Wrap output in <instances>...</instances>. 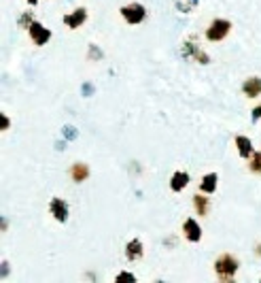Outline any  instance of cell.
Here are the masks:
<instances>
[{
	"instance_id": "8992f818",
	"label": "cell",
	"mask_w": 261,
	"mask_h": 283,
	"mask_svg": "<svg viewBox=\"0 0 261 283\" xmlns=\"http://www.w3.org/2000/svg\"><path fill=\"white\" fill-rule=\"evenodd\" d=\"M183 234H185V238L189 240V243H198V240L202 238V228H200V224H198L193 217L185 219V224H183Z\"/></svg>"
},
{
	"instance_id": "3957f363",
	"label": "cell",
	"mask_w": 261,
	"mask_h": 283,
	"mask_svg": "<svg viewBox=\"0 0 261 283\" xmlns=\"http://www.w3.org/2000/svg\"><path fill=\"white\" fill-rule=\"evenodd\" d=\"M121 17H123L127 24H132V26L142 24L144 17H147V9H144L140 3L125 5V7H121Z\"/></svg>"
},
{
	"instance_id": "7c38bea8",
	"label": "cell",
	"mask_w": 261,
	"mask_h": 283,
	"mask_svg": "<svg viewBox=\"0 0 261 283\" xmlns=\"http://www.w3.org/2000/svg\"><path fill=\"white\" fill-rule=\"evenodd\" d=\"M187 186H189V175L179 171V173H174L172 179H170V190L172 192H183Z\"/></svg>"
},
{
	"instance_id": "ba28073f",
	"label": "cell",
	"mask_w": 261,
	"mask_h": 283,
	"mask_svg": "<svg viewBox=\"0 0 261 283\" xmlns=\"http://www.w3.org/2000/svg\"><path fill=\"white\" fill-rule=\"evenodd\" d=\"M87 19V9H77L75 13H70V15H64V24L70 28V30H77V28H81Z\"/></svg>"
},
{
	"instance_id": "ffe728a7",
	"label": "cell",
	"mask_w": 261,
	"mask_h": 283,
	"mask_svg": "<svg viewBox=\"0 0 261 283\" xmlns=\"http://www.w3.org/2000/svg\"><path fill=\"white\" fill-rule=\"evenodd\" d=\"M94 92H96V90H94V86H92V83H90V81H85V83H83V86H81V94H83L85 98H90V96H94Z\"/></svg>"
},
{
	"instance_id": "9a60e30c",
	"label": "cell",
	"mask_w": 261,
	"mask_h": 283,
	"mask_svg": "<svg viewBox=\"0 0 261 283\" xmlns=\"http://www.w3.org/2000/svg\"><path fill=\"white\" fill-rule=\"evenodd\" d=\"M208 205H210V200L204 196V194H195L193 196V209H195V213L200 215V217H204V215H208Z\"/></svg>"
},
{
	"instance_id": "7a4b0ae2",
	"label": "cell",
	"mask_w": 261,
	"mask_h": 283,
	"mask_svg": "<svg viewBox=\"0 0 261 283\" xmlns=\"http://www.w3.org/2000/svg\"><path fill=\"white\" fill-rule=\"evenodd\" d=\"M231 30V22L227 19H221V17H216L208 24L206 28V38L210 41V43H219V41H223Z\"/></svg>"
},
{
	"instance_id": "7402d4cb",
	"label": "cell",
	"mask_w": 261,
	"mask_h": 283,
	"mask_svg": "<svg viewBox=\"0 0 261 283\" xmlns=\"http://www.w3.org/2000/svg\"><path fill=\"white\" fill-rule=\"evenodd\" d=\"M117 281H136V277H134L132 273H121V275L117 277Z\"/></svg>"
},
{
	"instance_id": "d6986e66",
	"label": "cell",
	"mask_w": 261,
	"mask_h": 283,
	"mask_svg": "<svg viewBox=\"0 0 261 283\" xmlns=\"http://www.w3.org/2000/svg\"><path fill=\"white\" fill-rule=\"evenodd\" d=\"M32 22H34V19H32V13H30V11H26L24 15L19 17V28H30Z\"/></svg>"
},
{
	"instance_id": "83f0119b",
	"label": "cell",
	"mask_w": 261,
	"mask_h": 283,
	"mask_svg": "<svg viewBox=\"0 0 261 283\" xmlns=\"http://www.w3.org/2000/svg\"><path fill=\"white\" fill-rule=\"evenodd\" d=\"M36 3H38V0H28V5H30V7H34Z\"/></svg>"
},
{
	"instance_id": "e0dca14e",
	"label": "cell",
	"mask_w": 261,
	"mask_h": 283,
	"mask_svg": "<svg viewBox=\"0 0 261 283\" xmlns=\"http://www.w3.org/2000/svg\"><path fill=\"white\" fill-rule=\"evenodd\" d=\"M249 171L255 175H261V151H255L251 155V162H249Z\"/></svg>"
},
{
	"instance_id": "5b68a950",
	"label": "cell",
	"mask_w": 261,
	"mask_h": 283,
	"mask_svg": "<svg viewBox=\"0 0 261 283\" xmlns=\"http://www.w3.org/2000/svg\"><path fill=\"white\" fill-rule=\"evenodd\" d=\"M181 53H183V58H193L195 62H200V64H210V58L208 55L202 51L195 43H191V41H187V43H183V49H181Z\"/></svg>"
},
{
	"instance_id": "9c48e42d",
	"label": "cell",
	"mask_w": 261,
	"mask_h": 283,
	"mask_svg": "<svg viewBox=\"0 0 261 283\" xmlns=\"http://www.w3.org/2000/svg\"><path fill=\"white\" fill-rule=\"evenodd\" d=\"M242 94L246 98H257L261 96V77H249L242 83Z\"/></svg>"
},
{
	"instance_id": "8fae6325",
	"label": "cell",
	"mask_w": 261,
	"mask_h": 283,
	"mask_svg": "<svg viewBox=\"0 0 261 283\" xmlns=\"http://www.w3.org/2000/svg\"><path fill=\"white\" fill-rule=\"evenodd\" d=\"M142 243L138 238H132L129 243L125 245V258L129 260V262H134V260H140L142 258Z\"/></svg>"
},
{
	"instance_id": "2e32d148",
	"label": "cell",
	"mask_w": 261,
	"mask_h": 283,
	"mask_svg": "<svg viewBox=\"0 0 261 283\" xmlns=\"http://www.w3.org/2000/svg\"><path fill=\"white\" fill-rule=\"evenodd\" d=\"M200 0H174V7H177L181 13H191L198 7Z\"/></svg>"
},
{
	"instance_id": "6da1fadb",
	"label": "cell",
	"mask_w": 261,
	"mask_h": 283,
	"mask_svg": "<svg viewBox=\"0 0 261 283\" xmlns=\"http://www.w3.org/2000/svg\"><path fill=\"white\" fill-rule=\"evenodd\" d=\"M238 268H240V262L236 256H231V253H221V256L214 260V273L221 281H231L236 277Z\"/></svg>"
},
{
	"instance_id": "cb8c5ba5",
	"label": "cell",
	"mask_w": 261,
	"mask_h": 283,
	"mask_svg": "<svg viewBox=\"0 0 261 283\" xmlns=\"http://www.w3.org/2000/svg\"><path fill=\"white\" fill-rule=\"evenodd\" d=\"M7 128H9V117L3 113V130H7Z\"/></svg>"
},
{
	"instance_id": "30bf717a",
	"label": "cell",
	"mask_w": 261,
	"mask_h": 283,
	"mask_svg": "<svg viewBox=\"0 0 261 283\" xmlns=\"http://www.w3.org/2000/svg\"><path fill=\"white\" fill-rule=\"evenodd\" d=\"M87 177H90V166L85 162H75L70 166V179L75 183H83Z\"/></svg>"
},
{
	"instance_id": "ac0fdd59",
	"label": "cell",
	"mask_w": 261,
	"mask_h": 283,
	"mask_svg": "<svg viewBox=\"0 0 261 283\" xmlns=\"http://www.w3.org/2000/svg\"><path fill=\"white\" fill-rule=\"evenodd\" d=\"M62 134H64V138H66V140H77L79 130L75 128V126H64V128H62Z\"/></svg>"
},
{
	"instance_id": "44dd1931",
	"label": "cell",
	"mask_w": 261,
	"mask_h": 283,
	"mask_svg": "<svg viewBox=\"0 0 261 283\" xmlns=\"http://www.w3.org/2000/svg\"><path fill=\"white\" fill-rule=\"evenodd\" d=\"M100 58H102V51H100L98 49V45H90V60H100Z\"/></svg>"
},
{
	"instance_id": "d4e9b609",
	"label": "cell",
	"mask_w": 261,
	"mask_h": 283,
	"mask_svg": "<svg viewBox=\"0 0 261 283\" xmlns=\"http://www.w3.org/2000/svg\"><path fill=\"white\" fill-rule=\"evenodd\" d=\"M9 275V262H3V277Z\"/></svg>"
},
{
	"instance_id": "52a82bcc",
	"label": "cell",
	"mask_w": 261,
	"mask_h": 283,
	"mask_svg": "<svg viewBox=\"0 0 261 283\" xmlns=\"http://www.w3.org/2000/svg\"><path fill=\"white\" fill-rule=\"evenodd\" d=\"M49 211L60 224H64L68 219V205L62 200V198H53V200L49 203Z\"/></svg>"
},
{
	"instance_id": "5bb4252c",
	"label": "cell",
	"mask_w": 261,
	"mask_h": 283,
	"mask_svg": "<svg viewBox=\"0 0 261 283\" xmlns=\"http://www.w3.org/2000/svg\"><path fill=\"white\" fill-rule=\"evenodd\" d=\"M236 147H238V153H240V158H251V153H253V143H251V138L249 136H236Z\"/></svg>"
},
{
	"instance_id": "603a6c76",
	"label": "cell",
	"mask_w": 261,
	"mask_h": 283,
	"mask_svg": "<svg viewBox=\"0 0 261 283\" xmlns=\"http://www.w3.org/2000/svg\"><path fill=\"white\" fill-rule=\"evenodd\" d=\"M257 119H261V105L253 109V122H257Z\"/></svg>"
},
{
	"instance_id": "4fadbf2b",
	"label": "cell",
	"mask_w": 261,
	"mask_h": 283,
	"mask_svg": "<svg viewBox=\"0 0 261 283\" xmlns=\"http://www.w3.org/2000/svg\"><path fill=\"white\" fill-rule=\"evenodd\" d=\"M216 183H219V175H216V173H208V175L202 177L200 190L204 192V194H212V192H216Z\"/></svg>"
},
{
	"instance_id": "484cf974",
	"label": "cell",
	"mask_w": 261,
	"mask_h": 283,
	"mask_svg": "<svg viewBox=\"0 0 261 283\" xmlns=\"http://www.w3.org/2000/svg\"><path fill=\"white\" fill-rule=\"evenodd\" d=\"M55 149H60V151L66 149V140H64V143H55Z\"/></svg>"
},
{
	"instance_id": "4316f807",
	"label": "cell",
	"mask_w": 261,
	"mask_h": 283,
	"mask_svg": "<svg viewBox=\"0 0 261 283\" xmlns=\"http://www.w3.org/2000/svg\"><path fill=\"white\" fill-rule=\"evenodd\" d=\"M255 256H257V258H261V243L255 247Z\"/></svg>"
},
{
	"instance_id": "277c9868",
	"label": "cell",
	"mask_w": 261,
	"mask_h": 283,
	"mask_svg": "<svg viewBox=\"0 0 261 283\" xmlns=\"http://www.w3.org/2000/svg\"><path fill=\"white\" fill-rule=\"evenodd\" d=\"M28 30H30V38H32V43H34V45H38V47H40V45H47V41L51 38V30H49V28L42 26L40 22H32Z\"/></svg>"
}]
</instances>
